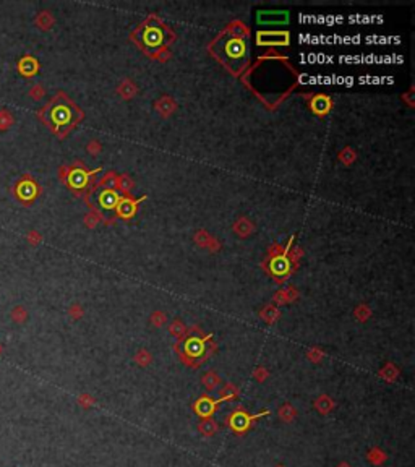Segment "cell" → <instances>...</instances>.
Listing matches in <instances>:
<instances>
[{
  "instance_id": "6da1fadb",
  "label": "cell",
  "mask_w": 415,
  "mask_h": 467,
  "mask_svg": "<svg viewBox=\"0 0 415 467\" xmlns=\"http://www.w3.org/2000/svg\"><path fill=\"white\" fill-rule=\"evenodd\" d=\"M213 54L234 73H239L248 65V46L245 37L235 33H225L216 39Z\"/></svg>"
},
{
  "instance_id": "7a4b0ae2",
  "label": "cell",
  "mask_w": 415,
  "mask_h": 467,
  "mask_svg": "<svg viewBox=\"0 0 415 467\" xmlns=\"http://www.w3.org/2000/svg\"><path fill=\"white\" fill-rule=\"evenodd\" d=\"M39 117L44 124L51 127L55 133L62 135L80 120V110L76 109V105L70 99L60 94L41 110Z\"/></svg>"
},
{
  "instance_id": "3957f363",
  "label": "cell",
  "mask_w": 415,
  "mask_h": 467,
  "mask_svg": "<svg viewBox=\"0 0 415 467\" xmlns=\"http://www.w3.org/2000/svg\"><path fill=\"white\" fill-rule=\"evenodd\" d=\"M120 200H122V197L115 190L102 188V190H97L93 195L90 201H91L93 206L104 216V218L112 219L115 213H117V204H119Z\"/></svg>"
},
{
  "instance_id": "277c9868",
  "label": "cell",
  "mask_w": 415,
  "mask_h": 467,
  "mask_svg": "<svg viewBox=\"0 0 415 467\" xmlns=\"http://www.w3.org/2000/svg\"><path fill=\"white\" fill-rule=\"evenodd\" d=\"M268 414H269V410H263V412H259V414L250 415V414H247L242 407H239V409L234 410V412L229 415L227 425H229V428L232 432L237 433V435H243V433H247L253 427L255 420L261 419V417L268 415Z\"/></svg>"
},
{
  "instance_id": "5b68a950",
  "label": "cell",
  "mask_w": 415,
  "mask_h": 467,
  "mask_svg": "<svg viewBox=\"0 0 415 467\" xmlns=\"http://www.w3.org/2000/svg\"><path fill=\"white\" fill-rule=\"evenodd\" d=\"M167 42V33L161 25H149L141 34V44L148 52H158Z\"/></svg>"
},
{
  "instance_id": "8992f818",
  "label": "cell",
  "mask_w": 415,
  "mask_h": 467,
  "mask_svg": "<svg viewBox=\"0 0 415 467\" xmlns=\"http://www.w3.org/2000/svg\"><path fill=\"white\" fill-rule=\"evenodd\" d=\"M13 193L18 201H21L23 204H31L37 198V195L41 193V188L31 175L26 174L15 183Z\"/></svg>"
},
{
  "instance_id": "52a82bcc",
  "label": "cell",
  "mask_w": 415,
  "mask_h": 467,
  "mask_svg": "<svg viewBox=\"0 0 415 467\" xmlns=\"http://www.w3.org/2000/svg\"><path fill=\"white\" fill-rule=\"evenodd\" d=\"M96 172H99V169L93 170V172H88V170H85V169L75 167V169H70V170L67 172V175H65V180H67V183H68L70 188H73V190H76V192H81V190H85V188L88 187L91 175L96 174Z\"/></svg>"
},
{
  "instance_id": "ba28073f",
  "label": "cell",
  "mask_w": 415,
  "mask_h": 467,
  "mask_svg": "<svg viewBox=\"0 0 415 467\" xmlns=\"http://www.w3.org/2000/svg\"><path fill=\"white\" fill-rule=\"evenodd\" d=\"M258 46H287L289 44V33L284 31H261L256 34Z\"/></svg>"
},
{
  "instance_id": "9c48e42d",
  "label": "cell",
  "mask_w": 415,
  "mask_h": 467,
  "mask_svg": "<svg viewBox=\"0 0 415 467\" xmlns=\"http://www.w3.org/2000/svg\"><path fill=\"white\" fill-rule=\"evenodd\" d=\"M204 339L200 337H188L185 344H184V354L187 355V359L190 360H196L200 357H204V352H206V347H204Z\"/></svg>"
},
{
  "instance_id": "30bf717a",
  "label": "cell",
  "mask_w": 415,
  "mask_h": 467,
  "mask_svg": "<svg viewBox=\"0 0 415 467\" xmlns=\"http://www.w3.org/2000/svg\"><path fill=\"white\" fill-rule=\"evenodd\" d=\"M219 404H221L219 399H213V398L203 396V398H200L195 402L193 409H195V412L200 417H203V419H209V415H213L216 412V409H218Z\"/></svg>"
},
{
  "instance_id": "8fae6325",
  "label": "cell",
  "mask_w": 415,
  "mask_h": 467,
  "mask_svg": "<svg viewBox=\"0 0 415 467\" xmlns=\"http://www.w3.org/2000/svg\"><path fill=\"white\" fill-rule=\"evenodd\" d=\"M258 23L263 25H284L289 21V13L287 12H259L256 16Z\"/></svg>"
},
{
  "instance_id": "7c38bea8",
  "label": "cell",
  "mask_w": 415,
  "mask_h": 467,
  "mask_svg": "<svg viewBox=\"0 0 415 467\" xmlns=\"http://www.w3.org/2000/svg\"><path fill=\"white\" fill-rule=\"evenodd\" d=\"M37 68H39L37 60L34 57H31V55H25V57L18 62V71L21 75H25V76L34 75L37 71Z\"/></svg>"
},
{
  "instance_id": "4fadbf2b",
  "label": "cell",
  "mask_w": 415,
  "mask_h": 467,
  "mask_svg": "<svg viewBox=\"0 0 415 467\" xmlns=\"http://www.w3.org/2000/svg\"><path fill=\"white\" fill-rule=\"evenodd\" d=\"M136 204H138V201H131V200H128V198H122L117 204V213L122 216V218L128 219L135 214Z\"/></svg>"
},
{
  "instance_id": "5bb4252c",
  "label": "cell",
  "mask_w": 415,
  "mask_h": 467,
  "mask_svg": "<svg viewBox=\"0 0 415 467\" xmlns=\"http://www.w3.org/2000/svg\"><path fill=\"white\" fill-rule=\"evenodd\" d=\"M289 269H290V265H289V260H287L286 255H282V257H278L271 261V271H273L274 274H278V276L287 274Z\"/></svg>"
},
{
  "instance_id": "9a60e30c",
  "label": "cell",
  "mask_w": 415,
  "mask_h": 467,
  "mask_svg": "<svg viewBox=\"0 0 415 467\" xmlns=\"http://www.w3.org/2000/svg\"><path fill=\"white\" fill-rule=\"evenodd\" d=\"M278 415H279V419L282 420V422H286V424H289V422H292L297 417V409L292 405L290 402H284L281 405V407L278 409Z\"/></svg>"
},
{
  "instance_id": "2e32d148",
  "label": "cell",
  "mask_w": 415,
  "mask_h": 467,
  "mask_svg": "<svg viewBox=\"0 0 415 467\" xmlns=\"http://www.w3.org/2000/svg\"><path fill=\"white\" fill-rule=\"evenodd\" d=\"M334 405H336V402L331 399L329 396H326V394H323V396H319L317 401H315V407H317V410L319 414H323V415H326V414H329L331 410L334 409Z\"/></svg>"
},
{
  "instance_id": "e0dca14e",
  "label": "cell",
  "mask_w": 415,
  "mask_h": 467,
  "mask_svg": "<svg viewBox=\"0 0 415 467\" xmlns=\"http://www.w3.org/2000/svg\"><path fill=\"white\" fill-rule=\"evenodd\" d=\"M367 459L370 461V464L373 466H381L386 463V459H388V454H386L381 448H372L367 454Z\"/></svg>"
},
{
  "instance_id": "ac0fdd59",
  "label": "cell",
  "mask_w": 415,
  "mask_h": 467,
  "mask_svg": "<svg viewBox=\"0 0 415 467\" xmlns=\"http://www.w3.org/2000/svg\"><path fill=\"white\" fill-rule=\"evenodd\" d=\"M198 430L200 433H203L204 436H213L216 432H218V424L213 419H203L200 424H198Z\"/></svg>"
},
{
  "instance_id": "d6986e66",
  "label": "cell",
  "mask_w": 415,
  "mask_h": 467,
  "mask_svg": "<svg viewBox=\"0 0 415 467\" xmlns=\"http://www.w3.org/2000/svg\"><path fill=\"white\" fill-rule=\"evenodd\" d=\"M219 383H221V378L216 375L214 371H208V373L203 376V385H204V388L208 389V391H213V389H216L219 386Z\"/></svg>"
},
{
  "instance_id": "ffe728a7",
  "label": "cell",
  "mask_w": 415,
  "mask_h": 467,
  "mask_svg": "<svg viewBox=\"0 0 415 467\" xmlns=\"http://www.w3.org/2000/svg\"><path fill=\"white\" fill-rule=\"evenodd\" d=\"M237 396H239V389L232 385H227L219 394V402L223 404L225 401H232V399H235Z\"/></svg>"
},
{
  "instance_id": "44dd1931",
  "label": "cell",
  "mask_w": 415,
  "mask_h": 467,
  "mask_svg": "<svg viewBox=\"0 0 415 467\" xmlns=\"http://www.w3.org/2000/svg\"><path fill=\"white\" fill-rule=\"evenodd\" d=\"M10 316H12V320L15 321V323L23 325L28 318V311L25 307H21V305H16V307H13V310L10 311Z\"/></svg>"
},
{
  "instance_id": "7402d4cb",
  "label": "cell",
  "mask_w": 415,
  "mask_h": 467,
  "mask_svg": "<svg viewBox=\"0 0 415 467\" xmlns=\"http://www.w3.org/2000/svg\"><path fill=\"white\" fill-rule=\"evenodd\" d=\"M13 125V115L10 110L7 109H2L0 110V130H8L10 127Z\"/></svg>"
},
{
  "instance_id": "603a6c76",
  "label": "cell",
  "mask_w": 415,
  "mask_h": 467,
  "mask_svg": "<svg viewBox=\"0 0 415 467\" xmlns=\"http://www.w3.org/2000/svg\"><path fill=\"white\" fill-rule=\"evenodd\" d=\"M78 404L81 405V407L90 409V407H93L94 404H96V399L91 398L90 394H81V396L78 398Z\"/></svg>"
},
{
  "instance_id": "cb8c5ba5",
  "label": "cell",
  "mask_w": 415,
  "mask_h": 467,
  "mask_svg": "<svg viewBox=\"0 0 415 467\" xmlns=\"http://www.w3.org/2000/svg\"><path fill=\"white\" fill-rule=\"evenodd\" d=\"M37 238H39V237H37V232H30V234H28V242L32 243V245L37 242Z\"/></svg>"
},
{
  "instance_id": "d4e9b609",
  "label": "cell",
  "mask_w": 415,
  "mask_h": 467,
  "mask_svg": "<svg viewBox=\"0 0 415 467\" xmlns=\"http://www.w3.org/2000/svg\"><path fill=\"white\" fill-rule=\"evenodd\" d=\"M39 96H41V86H34V88L31 90V98H36V99H37Z\"/></svg>"
},
{
  "instance_id": "484cf974",
  "label": "cell",
  "mask_w": 415,
  "mask_h": 467,
  "mask_svg": "<svg viewBox=\"0 0 415 467\" xmlns=\"http://www.w3.org/2000/svg\"><path fill=\"white\" fill-rule=\"evenodd\" d=\"M337 467H352V466L349 464V463H346V461H342V463L337 464Z\"/></svg>"
},
{
  "instance_id": "4316f807",
  "label": "cell",
  "mask_w": 415,
  "mask_h": 467,
  "mask_svg": "<svg viewBox=\"0 0 415 467\" xmlns=\"http://www.w3.org/2000/svg\"><path fill=\"white\" fill-rule=\"evenodd\" d=\"M70 313H73V315H76V313H78V315H80V308H76V307H75L73 310H70Z\"/></svg>"
},
{
  "instance_id": "83f0119b",
  "label": "cell",
  "mask_w": 415,
  "mask_h": 467,
  "mask_svg": "<svg viewBox=\"0 0 415 467\" xmlns=\"http://www.w3.org/2000/svg\"><path fill=\"white\" fill-rule=\"evenodd\" d=\"M2 352H3V347H2V344H0V355H2Z\"/></svg>"
},
{
  "instance_id": "f1b7e54d",
  "label": "cell",
  "mask_w": 415,
  "mask_h": 467,
  "mask_svg": "<svg viewBox=\"0 0 415 467\" xmlns=\"http://www.w3.org/2000/svg\"><path fill=\"white\" fill-rule=\"evenodd\" d=\"M276 467H284V466H281V464H279V466H276Z\"/></svg>"
}]
</instances>
